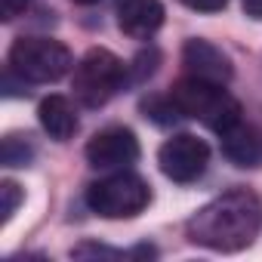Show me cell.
Listing matches in <instances>:
<instances>
[{
    "mask_svg": "<svg viewBox=\"0 0 262 262\" xmlns=\"http://www.w3.org/2000/svg\"><path fill=\"white\" fill-rule=\"evenodd\" d=\"M262 225V207L247 188H234L201 207L188 219V237L216 253H237L253 244Z\"/></svg>",
    "mask_w": 262,
    "mask_h": 262,
    "instance_id": "cell-1",
    "label": "cell"
},
{
    "mask_svg": "<svg viewBox=\"0 0 262 262\" xmlns=\"http://www.w3.org/2000/svg\"><path fill=\"white\" fill-rule=\"evenodd\" d=\"M170 96L185 117L201 120L213 133H225V129H231L241 120V102L225 90V83L185 77L170 90Z\"/></svg>",
    "mask_w": 262,
    "mask_h": 262,
    "instance_id": "cell-2",
    "label": "cell"
},
{
    "mask_svg": "<svg viewBox=\"0 0 262 262\" xmlns=\"http://www.w3.org/2000/svg\"><path fill=\"white\" fill-rule=\"evenodd\" d=\"M151 204V188L142 176L117 170L86 188V207L102 219H133Z\"/></svg>",
    "mask_w": 262,
    "mask_h": 262,
    "instance_id": "cell-3",
    "label": "cell"
},
{
    "mask_svg": "<svg viewBox=\"0 0 262 262\" xmlns=\"http://www.w3.org/2000/svg\"><path fill=\"white\" fill-rule=\"evenodd\" d=\"M71 68V50L50 37H19L10 50V71L25 83H56Z\"/></svg>",
    "mask_w": 262,
    "mask_h": 262,
    "instance_id": "cell-4",
    "label": "cell"
},
{
    "mask_svg": "<svg viewBox=\"0 0 262 262\" xmlns=\"http://www.w3.org/2000/svg\"><path fill=\"white\" fill-rule=\"evenodd\" d=\"M126 74L129 68L111 53V50H90L77 65H74V77H71V86H74V96L80 105L86 108H102L111 96H117L126 83Z\"/></svg>",
    "mask_w": 262,
    "mask_h": 262,
    "instance_id": "cell-5",
    "label": "cell"
},
{
    "mask_svg": "<svg viewBox=\"0 0 262 262\" xmlns=\"http://www.w3.org/2000/svg\"><path fill=\"white\" fill-rule=\"evenodd\" d=\"M158 164L161 173L173 182H194L204 176L207 164H210V148L204 139L191 136V133H176L173 139H167L158 151Z\"/></svg>",
    "mask_w": 262,
    "mask_h": 262,
    "instance_id": "cell-6",
    "label": "cell"
},
{
    "mask_svg": "<svg viewBox=\"0 0 262 262\" xmlns=\"http://www.w3.org/2000/svg\"><path fill=\"white\" fill-rule=\"evenodd\" d=\"M86 161L96 170H126L139 161V139L126 126H108L86 142Z\"/></svg>",
    "mask_w": 262,
    "mask_h": 262,
    "instance_id": "cell-7",
    "label": "cell"
},
{
    "mask_svg": "<svg viewBox=\"0 0 262 262\" xmlns=\"http://www.w3.org/2000/svg\"><path fill=\"white\" fill-rule=\"evenodd\" d=\"M182 65L188 71V77H201V80H213V83H228L231 80V59L213 47L210 40L191 37L182 47Z\"/></svg>",
    "mask_w": 262,
    "mask_h": 262,
    "instance_id": "cell-8",
    "label": "cell"
},
{
    "mask_svg": "<svg viewBox=\"0 0 262 262\" xmlns=\"http://www.w3.org/2000/svg\"><path fill=\"white\" fill-rule=\"evenodd\" d=\"M117 25L126 37L148 40L164 25V4L161 0H120L117 4Z\"/></svg>",
    "mask_w": 262,
    "mask_h": 262,
    "instance_id": "cell-9",
    "label": "cell"
},
{
    "mask_svg": "<svg viewBox=\"0 0 262 262\" xmlns=\"http://www.w3.org/2000/svg\"><path fill=\"white\" fill-rule=\"evenodd\" d=\"M222 139V155L237 164V167H256L262 164V133L256 126L237 120L231 129H225V133H219Z\"/></svg>",
    "mask_w": 262,
    "mask_h": 262,
    "instance_id": "cell-10",
    "label": "cell"
},
{
    "mask_svg": "<svg viewBox=\"0 0 262 262\" xmlns=\"http://www.w3.org/2000/svg\"><path fill=\"white\" fill-rule=\"evenodd\" d=\"M43 133L56 142H68L77 133V111L65 96H47L37 108Z\"/></svg>",
    "mask_w": 262,
    "mask_h": 262,
    "instance_id": "cell-11",
    "label": "cell"
},
{
    "mask_svg": "<svg viewBox=\"0 0 262 262\" xmlns=\"http://www.w3.org/2000/svg\"><path fill=\"white\" fill-rule=\"evenodd\" d=\"M142 111L155 120V123H176L179 117H185L182 111H179V105L173 102V96L167 93V96H151L148 102H142Z\"/></svg>",
    "mask_w": 262,
    "mask_h": 262,
    "instance_id": "cell-12",
    "label": "cell"
},
{
    "mask_svg": "<svg viewBox=\"0 0 262 262\" xmlns=\"http://www.w3.org/2000/svg\"><path fill=\"white\" fill-rule=\"evenodd\" d=\"M31 161V145L19 136H7L4 139V164L7 167H25Z\"/></svg>",
    "mask_w": 262,
    "mask_h": 262,
    "instance_id": "cell-13",
    "label": "cell"
},
{
    "mask_svg": "<svg viewBox=\"0 0 262 262\" xmlns=\"http://www.w3.org/2000/svg\"><path fill=\"white\" fill-rule=\"evenodd\" d=\"M0 194H4V222H10L16 207L22 204V188L13 179H4V182H0Z\"/></svg>",
    "mask_w": 262,
    "mask_h": 262,
    "instance_id": "cell-14",
    "label": "cell"
},
{
    "mask_svg": "<svg viewBox=\"0 0 262 262\" xmlns=\"http://www.w3.org/2000/svg\"><path fill=\"white\" fill-rule=\"evenodd\" d=\"M28 7V0H0V19L4 22H13L16 16H22Z\"/></svg>",
    "mask_w": 262,
    "mask_h": 262,
    "instance_id": "cell-15",
    "label": "cell"
},
{
    "mask_svg": "<svg viewBox=\"0 0 262 262\" xmlns=\"http://www.w3.org/2000/svg\"><path fill=\"white\" fill-rule=\"evenodd\" d=\"M182 4L188 10H194V13H219L228 0H182Z\"/></svg>",
    "mask_w": 262,
    "mask_h": 262,
    "instance_id": "cell-16",
    "label": "cell"
},
{
    "mask_svg": "<svg viewBox=\"0 0 262 262\" xmlns=\"http://www.w3.org/2000/svg\"><path fill=\"white\" fill-rule=\"evenodd\" d=\"M241 4L250 19H262V0H241Z\"/></svg>",
    "mask_w": 262,
    "mask_h": 262,
    "instance_id": "cell-17",
    "label": "cell"
},
{
    "mask_svg": "<svg viewBox=\"0 0 262 262\" xmlns=\"http://www.w3.org/2000/svg\"><path fill=\"white\" fill-rule=\"evenodd\" d=\"M74 4H86L90 7V4H99V0H74Z\"/></svg>",
    "mask_w": 262,
    "mask_h": 262,
    "instance_id": "cell-18",
    "label": "cell"
}]
</instances>
